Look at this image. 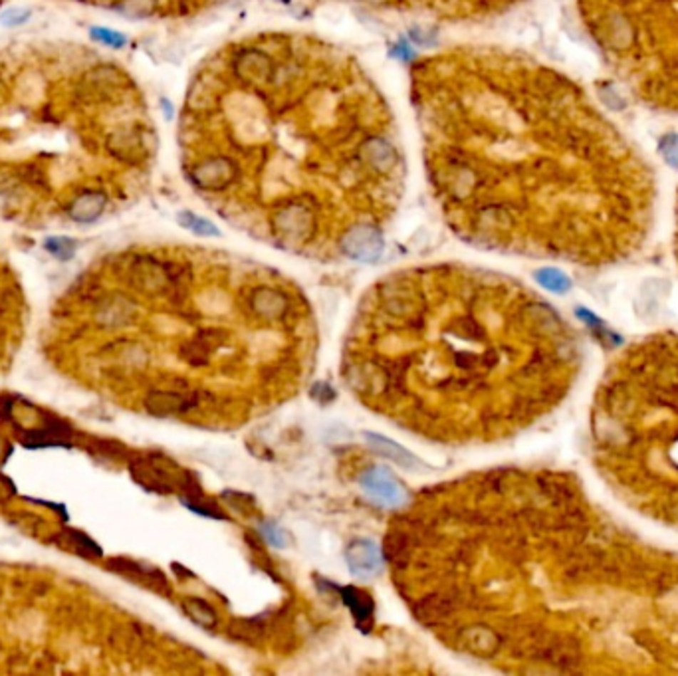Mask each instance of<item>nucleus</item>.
<instances>
[{"instance_id":"obj_7","label":"nucleus","mask_w":678,"mask_h":676,"mask_svg":"<svg viewBox=\"0 0 678 676\" xmlns=\"http://www.w3.org/2000/svg\"><path fill=\"white\" fill-rule=\"evenodd\" d=\"M30 19V10L28 9H20V6H14V9L4 10L2 14H0V24L2 26H20V24H24L26 20Z\"/></svg>"},{"instance_id":"obj_5","label":"nucleus","mask_w":678,"mask_h":676,"mask_svg":"<svg viewBox=\"0 0 678 676\" xmlns=\"http://www.w3.org/2000/svg\"><path fill=\"white\" fill-rule=\"evenodd\" d=\"M660 155L670 167L678 169V133H669L660 139Z\"/></svg>"},{"instance_id":"obj_8","label":"nucleus","mask_w":678,"mask_h":676,"mask_svg":"<svg viewBox=\"0 0 678 676\" xmlns=\"http://www.w3.org/2000/svg\"><path fill=\"white\" fill-rule=\"evenodd\" d=\"M183 220L187 222L185 226H190L192 230H197V232H208V235H217V230H215V226H210L207 220H202L199 217H192V215H183Z\"/></svg>"},{"instance_id":"obj_3","label":"nucleus","mask_w":678,"mask_h":676,"mask_svg":"<svg viewBox=\"0 0 678 676\" xmlns=\"http://www.w3.org/2000/svg\"><path fill=\"white\" fill-rule=\"evenodd\" d=\"M538 282L542 284L543 288L555 292V294H565L571 288L570 278L563 274V272L555 270V268H543L535 274Z\"/></svg>"},{"instance_id":"obj_6","label":"nucleus","mask_w":678,"mask_h":676,"mask_svg":"<svg viewBox=\"0 0 678 676\" xmlns=\"http://www.w3.org/2000/svg\"><path fill=\"white\" fill-rule=\"evenodd\" d=\"M44 246L54 254L56 258H62V260L72 258L73 250H76V244H73L72 238H48Z\"/></svg>"},{"instance_id":"obj_4","label":"nucleus","mask_w":678,"mask_h":676,"mask_svg":"<svg viewBox=\"0 0 678 676\" xmlns=\"http://www.w3.org/2000/svg\"><path fill=\"white\" fill-rule=\"evenodd\" d=\"M91 38H96L98 42L109 46V48H123L127 44V38L111 28H91Z\"/></svg>"},{"instance_id":"obj_1","label":"nucleus","mask_w":678,"mask_h":676,"mask_svg":"<svg viewBox=\"0 0 678 676\" xmlns=\"http://www.w3.org/2000/svg\"><path fill=\"white\" fill-rule=\"evenodd\" d=\"M548 309L486 272H397L363 296L341 373L365 409L441 444L514 433L548 397Z\"/></svg>"},{"instance_id":"obj_2","label":"nucleus","mask_w":678,"mask_h":676,"mask_svg":"<svg viewBox=\"0 0 678 676\" xmlns=\"http://www.w3.org/2000/svg\"><path fill=\"white\" fill-rule=\"evenodd\" d=\"M106 207V197L98 195V193H88L82 195L80 199L73 200L72 208H70V215L73 220H80V222H91L100 217L101 210Z\"/></svg>"}]
</instances>
